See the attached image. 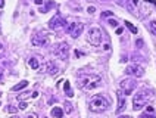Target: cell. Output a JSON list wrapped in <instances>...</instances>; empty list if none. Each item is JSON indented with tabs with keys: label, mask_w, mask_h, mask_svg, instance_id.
<instances>
[{
	"label": "cell",
	"mask_w": 156,
	"mask_h": 118,
	"mask_svg": "<svg viewBox=\"0 0 156 118\" xmlns=\"http://www.w3.org/2000/svg\"><path fill=\"white\" fill-rule=\"evenodd\" d=\"M125 27H127L130 31H131L133 34H137V28H136V27H134V25H133L131 22H130V21H125Z\"/></svg>",
	"instance_id": "cell-17"
},
{
	"label": "cell",
	"mask_w": 156,
	"mask_h": 118,
	"mask_svg": "<svg viewBox=\"0 0 156 118\" xmlns=\"http://www.w3.org/2000/svg\"><path fill=\"white\" fill-rule=\"evenodd\" d=\"M119 118H130V117H127V115H121Z\"/></svg>",
	"instance_id": "cell-36"
},
{
	"label": "cell",
	"mask_w": 156,
	"mask_h": 118,
	"mask_svg": "<svg viewBox=\"0 0 156 118\" xmlns=\"http://www.w3.org/2000/svg\"><path fill=\"white\" fill-rule=\"evenodd\" d=\"M138 3H140V0H133V5H134V6H137Z\"/></svg>",
	"instance_id": "cell-30"
},
{
	"label": "cell",
	"mask_w": 156,
	"mask_h": 118,
	"mask_svg": "<svg viewBox=\"0 0 156 118\" xmlns=\"http://www.w3.org/2000/svg\"><path fill=\"white\" fill-rule=\"evenodd\" d=\"M109 25H112V27H116V25H118V22L115 21V19H109V22H108Z\"/></svg>",
	"instance_id": "cell-24"
},
{
	"label": "cell",
	"mask_w": 156,
	"mask_h": 118,
	"mask_svg": "<svg viewBox=\"0 0 156 118\" xmlns=\"http://www.w3.org/2000/svg\"><path fill=\"white\" fill-rule=\"evenodd\" d=\"M18 109H19V108L9 105V106H6V112H9V114H15V112H18Z\"/></svg>",
	"instance_id": "cell-19"
},
{
	"label": "cell",
	"mask_w": 156,
	"mask_h": 118,
	"mask_svg": "<svg viewBox=\"0 0 156 118\" xmlns=\"http://www.w3.org/2000/svg\"><path fill=\"white\" fill-rule=\"evenodd\" d=\"M31 97H34V99H36V97H38V91H32V95H31Z\"/></svg>",
	"instance_id": "cell-28"
},
{
	"label": "cell",
	"mask_w": 156,
	"mask_h": 118,
	"mask_svg": "<svg viewBox=\"0 0 156 118\" xmlns=\"http://www.w3.org/2000/svg\"><path fill=\"white\" fill-rule=\"evenodd\" d=\"M3 81V70H0V83Z\"/></svg>",
	"instance_id": "cell-29"
},
{
	"label": "cell",
	"mask_w": 156,
	"mask_h": 118,
	"mask_svg": "<svg viewBox=\"0 0 156 118\" xmlns=\"http://www.w3.org/2000/svg\"><path fill=\"white\" fill-rule=\"evenodd\" d=\"M52 117L53 118H62L63 117V111L59 106H55L53 109H52Z\"/></svg>",
	"instance_id": "cell-14"
},
{
	"label": "cell",
	"mask_w": 156,
	"mask_h": 118,
	"mask_svg": "<svg viewBox=\"0 0 156 118\" xmlns=\"http://www.w3.org/2000/svg\"><path fill=\"white\" fill-rule=\"evenodd\" d=\"M43 2H44V0H36V5H41Z\"/></svg>",
	"instance_id": "cell-33"
},
{
	"label": "cell",
	"mask_w": 156,
	"mask_h": 118,
	"mask_svg": "<svg viewBox=\"0 0 156 118\" xmlns=\"http://www.w3.org/2000/svg\"><path fill=\"white\" fill-rule=\"evenodd\" d=\"M0 96H2V93H0Z\"/></svg>",
	"instance_id": "cell-38"
},
{
	"label": "cell",
	"mask_w": 156,
	"mask_h": 118,
	"mask_svg": "<svg viewBox=\"0 0 156 118\" xmlns=\"http://www.w3.org/2000/svg\"><path fill=\"white\" fill-rule=\"evenodd\" d=\"M83 30H84V24H81V22H71V24L66 25V32L74 38L80 37Z\"/></svg>",
	"instance_id": "cell-6"
},
{
	"label": "cell",
	"mask_w": 156,
	"mask_h": 118,
	"mask_svg": "<svg viewBox=\"0 0 156 118\" xmlns=\"http://www.w3.org/2000/svg\"><path fill=\"white\" fill-rule=\"evenodd\" d=\"M102 38H103V31L97 27H93L89 30L87 34V41L93 46H100L102 44Z\"/></svg>",
	"instance_id": "cell-4"
},
{
	"label": "cell",
	"mask_w": 156,
	"mask_h": 118,
	"mask_svg": "<svg viewBox=\"0 0 156 118\" xmlns=\"http://www.w3.org/2000/svg\"><path fill=\"white\" fill-rule=\"evenodd\" d=\"M81 55H83L81 52H78V50H75V56H77V58H78V56H81Z\"/></svg>",
	"instance_id": "cell-31"
},
{
	"label": "cell",
	"mask_w": 156,
	"mask_h": 118,
	"mask_svg": "<svg viewBox=\"0 0 156 118\" xmlns=\"http://www.w3.org/2000/svg\"><path fill=\"white\" fill-rule=\"evenodd\" d=\"M150 31H152V32H153V34L156 36V19L150 22Z\"/></svg>",
	"instance_id": "cell-20"
},
{
	"label": "cell",
	"mask_w": 156,
	"mask_h": 118,
	"mask_svg": "<svg viewBox=\"0 0 156 118\" xmlns=\"http://www.w3.org/2000/svg\"><path fill=\"white\" fill-rule=\"evenodd\" d=\"M27 106H28V103H27V102H21L18 108H19V109H27Z\"/></svg>",
	"instance_id": "cell-22"
},
{
	"label": "cell",
	"mask_w": 156,
	"mask_h": 118,
	"mask_svg": "<svg viewBox=\"0 0 156 118\" xmlns=\"http://www.w3.org/2000/svg\"><path fill=\"white\" fill-rule=\"evenodd\" d=\"M53 53L55 56H58L59 59H68L69 55V44L62 41V43H58L53 46Z\"/></svg>",
	"instance_id": "cell-5"
},
{
	"label": "cell",
	"mask_w": 156,
	"mask_h": 118,
	"mask_svg": "<svg viewBox=\"0 0 156 118\" xmlns=\"http://www.w3.org/2000/svg\"><path fill=\"white\" fill-rule=\"evenodd\" d=\"M43 71H44V72H49V74L53 75V74L58 72V66L55 65L53 61H49V62H46L44 65L41 66V72H43Z\"/></svg>",
	"instance_id": "cell-11"
},
{
	"label": "cell",
	"mask_w": 156,
	"mask_h": 118,
	"mask_svg": "<svg viewBox=\"0 0 156 118\" xmlns=\"http://www.w3.org/2000/svg\"><path fill=\"white\" fill-rule=\"evenodd\" d=\"M27 118H38V117H37V114H36V112H30V114L27 115Z\"/></svg>",
	"instance_id": "cell-26"
},
{
	"label": "cell",
	"mask_w": 156,
	"mask_h": 118,
	"mask_svg": "<svg viewBox=\"0 0 156 118\" xmlns=\"http://www.w3.org/2000/svg\"><path fill=\"white\" fill-rule=\"evenodd\" d=\"M87 12L89 13H94V12H96V7H94V6H89L87 7Z\"/></svg>",
	"instance_id": "cell-23"
},
{
	"label": "cell",
	"mask_w": 156,
	"mask_h": 118,
	"mask_svg": "<svg viewBox=\"0 0 156 118\" xmlns=\"http://www.w3.org/2000/svg\"><path fill=\"white\" fill-rule=\"evenodd\" d=\"M65 106H66V112H71L72 111V105L69 102H65Z\"/></svg>",
	"instance_id": "cell-21"
},
{
	"label": "cell",
	"mask_w": 156,
	"mask_h": 118,
	"mask_svg": "<svg viewBox=\"0 0 156 118\" xmlns=\"http://www.w3.org/2000/svg\"><path fill=\"white\" fill-rule=\"evenodd\" d=\"M63 89H65V91H66L68 97H72V96H74V91L71 90V84H69V81H65V84H63Z\"/></svg>",
	"instance_id": "cell-16"
},
{
	"label": "cell",
	"mask_w": 156,
	"mask_h": 118,
	"mask_svg": "<svg viewBox=\"0 0 156 118\" xmlns=\"http://www.w3.org/2000/svg\"><path fill=\"white\" fill-rule=\"evenodd\" d=\"M140 118H147V115H141ZM149 118H156V115H152V117H149Z\"/></svg>",
	"instance_id": "cell-32"
},
{
	"label": "cell",
	"mask_w": 156,
	"mask_h": 118,
	"mask_svg": "<svg viewBox=\"0 0 156 118\" xmlns=\"http://www.w3.org/2000/svg\"><path fill=\"white\" fill-rule=\"evenodd\" d=\"M28 65L31 66L32 70H38L40 68V64H38V61H37L36 58H31L30 61H28Z\"/></svg>",
	"instance_id": "cell-15"
},
{
	"label": "cell",
	"mask_w": 156,
	"mask_h": 118,
	"mask_svg": "<svg viewBox=\"0 0 156 118\" xmlns=\"http://www.w3.org/2000/svg\"><path fill=\"white\" fill-rule=\"evenodd\" d=\"M150 99V91L147 89H143L140 91H137L133 97V109L134 111H140L143 106H146L147 100Z\"/></svg>",
	"instance_id": "cell-3"
},
{
	"label": "cell",
	"mask_w": 156,
	"mask_h": 118,
	"mask_svg": "<svg viewBox=\"0 0 156 118\" xmlns=\"http://www.w3.org/2000/svg\"><path fill=\"white\" fill-rule=\"evenodd\" d=\"M103 49H105V50H109V49H110V46H109V44H105V46H103Z\"/></svg>",
	"instance_id": "cell-34"
},
{
	"label": "cell",
	"mask_w": 156,
	"mask_h": 118,
	"mask_svg": "<svg viewBox=\"0 0 156 118\" xmlns=\"http://www.w3.org/2000/svg\"><path fill=\"white\" fill-rule=\"evenodd\" d=\"M121 91L127 96V95H130L131 91L136 89V86H137V83L134 81V80H131V78H127V80H122L121 81Z\"/></svg>",
	"instance_id": "cell-9"
},
{
	"label": "cell",
	"mask_w": 156,
	"mask_h": 118,
	"mask_svg": "<svg viewBox=\"0 0 156 118\" xmlns=\"http://www.w3.org/2000/svg\"><path fill=\"white\" fill-rule=\"evenodd\" d=\"M109 108V102L105 96L102 95H94L89 100V109L91 112H103Z\"/></svg>",
	"instance_id": "cell-2"
},
{
	"label": "cell",
	"mask_w": 156,
	"mask_h": 118,
	"mask_svg": "<svg viewBox=\"0 0 156 118\" xmlns=\"http://www.w3.org/2000/svg\"><path fill=\"white\" fill-rule=\"evenodd\" d=\"M125 74L127 75H131V77H143L144 75V68L141 65H137V64H133V65H128L125 68Z\"/></svg>",
	"instance_id": "cell-8"
},
{
	"label": "cell",
	"mask_w": 156,
	"mask_h": 118,
	"mask_svg": "<svg viewBox=\"0 0 156 118\" xmlns=\"http://www.w3.org/2000/svg\"><path fill=\"white\" fill-rule=\"evenodd\" d=\"M102 84V77L96 74H84L78 77V86L84 90H93Z\"/></svg>",
	"instance_id": "cell-1"
},
{
	"label": "cell",
	"mask_w": 156,
	"mask_h": 118,
	"mask_svg": "<svg viewBox=\"0 0 156 118\" xmlns=\"http://www.w3.org/2000/svg\"><path fill=\"white\" fill-rule=\"evenodd\" d=\"M50 43V38L47 34H44V32H38V34H36L32 37L31 40V44L36 46V47H43V46H47Z\"/></svg>",
	"instance_id": "cell-7"
},
{
	"label": "cell",
	"mask_w": 156,
	"mask_h": 118,
	"mask_svg": "<svg viewBox=\"0 0 156 118\" xmlns=\"http://www.w3.org/2000/svg\"><path fill=\"white\" fill-rule=\"evenodd\" d=\"M153 111H155L153 106H147V108H146V112H147V114H149V112H150V114H153Z\"/></svg>",
	"instance_id": "cell-27"
},
{
	"label": "cell",
	"mask_w": 156,
	"mask_h": 118,
	"mask_svg": "<svg viewBox=\"0 0 156 118\" xmlns=\"http://www.w3.org/2000/svg\"><path fill=\"white\" fill-rule=\"evenodd\" d=\"M127 96L122 93V91H118V108H116V112H121L122 109L125 108V103H127V99H125Z\"/></svg>",
	"instance_id": "cell-12"
},
{
	"label": "cell",
	"mask_w": 156,
	"mask_h": 118,
	"mask_svg": "<svg viewBox=\"0 0 156 118\" xmlns=\"http://www.w3.org/2000/svg\"><path fill=\"white\" fill-rule=\"evenodd\" d=\"M12 118H21V117H12Z\"/></svg>",
	"instance_id": "cell-37"
},
{
	"label": "cell",
	"mask_w": 156,
	"mask_h": 118,
	"mask_svg": "<svg viewBox=\"0 0 156 118\" xmlns=\"http://www.w3.org/2000/svg\"><path fill=\"white\" fill-rule=\"evenodd\" d=\"M32 93H30V91H24V93L18 95V100H25V99H30Z\"/></svg>",
	"instance_id": "cell-18"
},
{
	"label": "cell",
	"mask_w": 156,
	"mask_h": 118,
	"mask_svg": "<svg viewBox=\"0 0 156 118\" xmlns=\"http://www.w3.org/2000/svg\"><path fill=\"white\" fill-rule=\"evenodd\" d=\"M5 6V0H0V7H3Z\"/></svg>",
	"instance_id": "cell-35"
},
{
	"label": "cell",
	"mask_w": 156,
	"mask_h": 118,
	"mask_svg": "<svg viewBox=\"0 0 156 118\" xmlns=\"http://www.w3.org/2000/svg\"><path fill=\"white\" fill-rule=\"evenodd\" d=\"M112 15H114V12H110V11H106L102 13V16H112Z\"/></svg>",
	"instance_id": "cell-25"
},
{
	"label": "cell",
	"mask_w": 156,
	"mask_h": 118,
	"mask_svg": "<svg viewBox=\"0 0 156 118\" xmlns=\"http://www.w3.org/2000/svg\"><path fill=\"white\" fill-rule=\"evenodd\" d=\"M27 86H28V81H27V80H22V81H19L18 84H15V86L12 87V90H13V91H18V90L25 89Z\"/></svg>",
	"instance_id": "cell-13"
},
{
	"label": "cell",
	"mask_w": 156,
	"mask_h": 118,
	"mask_svg": "<svg viewBox=\"0 0 156 118\" xmlns=\"http://www.w3.org/2000/svg\"><path fill=\"white\" fill-rule=\"evenodd\" d=\"M66 22H65V19L62 18V16H60L59 13L58 15H55L53 18H52L50 21H49V28L50 30H59L60 27H63Z\"/></svg>",
	"instance_id": "cell-10"
}]
</instances>
